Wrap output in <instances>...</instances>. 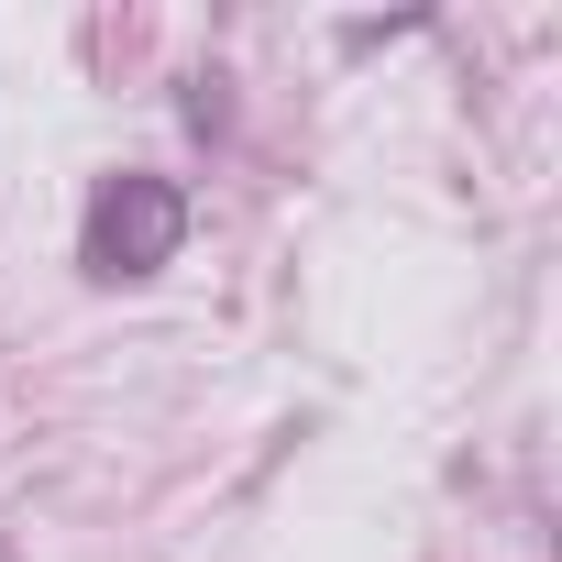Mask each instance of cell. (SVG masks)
<instances>
[{"mask_svg": "<svg viewBox=\"0 0 562 562\" xmlns=\"http://www.w3.org/2000/svg\"><path fill=\"white\" fill-rule=\"evenodd\" d=\"M177 243H188V199H177V177H155V166L100 177V199H89V221H78V265H89V276L133 288V276H155Z\"/></svg>", "mask_w": 562, "mask_h": 562, "instance_id": "6da1fadb", "label": "cell"}]
</instances>
